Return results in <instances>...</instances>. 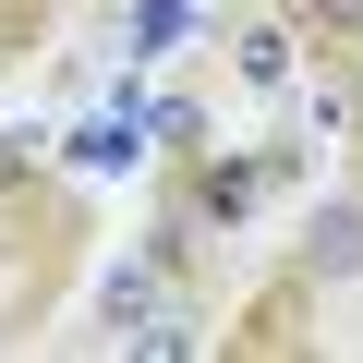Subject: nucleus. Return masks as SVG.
<instances>
[{
    "mask_svg": "<svg viewBox=\"0 0 363 363\" xmlns=\"http://www.w3.org/2000/svg\"><path fill=\"white\" fill-rule=\"evenodd\" d=\"M291 61H303V49H291L279 25H267V37H242V85H255V97H279V85H291Z\"/></svg>",
    "mask_w": 363,
    "mask_h": 363,
    "instance_id": "obj_4",
    "label": "nucleus"
},
{
    "mask_svg": "<svg viewBox=\"0 0 363 363\" xmlns=\"http://www.w3.org/2000/svg\"><path fill=\"white\" fill-rule=\"evenodd\" d=\"M182 339H194V327H182V303H157L145 327H121V351H182Z\"/></svg>",
    "mask_w": 363,
    "mask_h": 363,
    "instance_id": "obj_6",
    "label": "nucleus"
},
{
    "mask_svg": "<svg viewBox=\"0 0 363 363\" xmlns=\"http://www.w3.org/2000/svg\"><path fill=\"white\" fill-rule=\"evenodd\" d=\"M194 37V0H133V37L121 49H182Z\"/></svg>",
    "mask_w": 363,
    "mask_h": 363,
    "instance_id": "obj_3",
    "label": "nucleus"
},
{
    "mask_svg": "<svg viewBox=\"0 0 363 363\" xmlns=\"http://www.w3.org/2000/svg\"><path fill=\"white\" fill-rule=\"evenodd\" d=\"M315 267H327V279H351V267H363V218H351V206H327V218H315Z\"/></svg>",
    "mask_w": 363,
    "mask_h": 363,
    "instance_id": "obj_5",
    "label": "nucleus"
},
{
    "mask_svg": "<svg viewBox=\"0 0 363 363\" xmlns=\"http://www.w3.org/2000/svg\"><path fill=\"white\" fill-rule=\"evenodd\" d=\"M315 13H327V25H363V0H315Z\"/></svg>",
    "mask_w": 363,
    "mask_h": 363,
    "instance_id": "obj_8",
    "label": "nucleus"
},
{
    "mask_svg": "<svg viewBox=\"0 0 363 363\" xmlns=\"http://www.w3.org/2000/svg\"><path fill=\"white\" fill-rule=\"evenodd\" d=\"M145 315H157V267H109V279H97V327L121 339V327H145Z\"/></svg>",
    "mask_w": 363,
    "mask_h": 363,
    "instance_id": "obj_1",
    "label": "nucleus"
},
{
    "mask_svg": "<svg viewBox=\"0 0 363 363\" xmlns=\"http://www.w3.org/2000/svg\"><path fill=\"white\" fill-rule=\"evenodd\" d=\"M133 145H145L133 121H85V133H61V157H73V169H121Z\"/></svg>",
    "mask_w": 363,
    "mask_h": 363,
    "instance_id": "obj_2",
    "label": "nucleus"
},
{
    "mask_svg": "<svg viewBox=\"0 0 363 363\" xmlns=\"http://www.w3.org/2000/svg\"><path fill=\"white\" fill-rule=\"evenodd\" d=\"M25 157H37V145H25V133H0V182H25Z\"/></svg>",
    "mask_w": 363,
    "mask_h": 363,
    "instance_id": "obj_7",
    "label": "nucleus"
}]
</instances>
